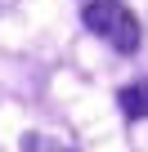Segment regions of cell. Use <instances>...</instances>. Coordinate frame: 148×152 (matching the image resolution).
<instances>
[{
    "mask_svg": "<svg viewBox=\"0 0 148 152\" xmlns=\"http://www.w3.org/2000/svg\"><path fill=\"white\" fill-rule=\"evenodd\" d=\"M23 148H27V152H72V148H63V143H54V139H40V134H27Z\"/></svg>",
    "mask_w": 148,
    "mask_h": 152,
    "instance_id": "3",
    "label": "cell"
},
{
    "mask_svg": "<svg viewBox=\"0 0 148 152\" xmlns=\"http://www.w3.org/2000/svg\"><path fill=\"white\" fill-rule=\"evenodd\" d=\"M117 103H121V112H126L130 121H139V116L148 121V81H144V85H126V90L117 94Z\"/></svg>",
    "mask_w": 148,
    "mask_h": 152,
    "instance_id": "2",
    "label": "cell"
},
{
    "mask_svg": "<svg viewBox=\"0 0 148 152\" xmlns=\"http://www.w3.org/2000/svg\"><path fill=\"white\" fill-rule=\"evenodd\" d=\"M85 27L94 36H103L117 54H135L139 49V18L121 5V0H90V5L81 9Z\"/></svg>",
    "mask_w": 148,
    "mask_h": 152,
    "instance_id": "1",
    "label": "cell"
}]
</instances>
